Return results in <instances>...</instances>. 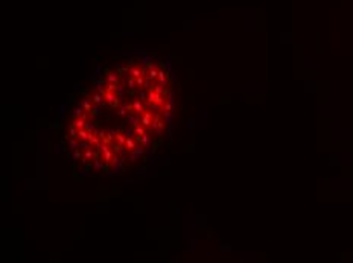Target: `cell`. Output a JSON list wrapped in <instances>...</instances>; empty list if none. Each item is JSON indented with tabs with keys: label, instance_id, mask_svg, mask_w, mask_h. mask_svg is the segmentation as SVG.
I'll return each mask as SVG.
<instances>
[{
	"label": "cell",
	"instance_id": "obj_1",
	"mask_svg": "<svg viewBox=\"0 0 353 263\" xmlns=\"http://www.w3.org/2000/svg\"><path fill=\"white\" fill-rule=\"evenodd\" d=\"M104 97H105V103L110 105V106H113V108L120 105V97L116 94V91L105 90V91H104Z\"/></svg>",
	"mask_w": 353,
	"mask_h": 263
},
{
	"label": "cell",
	"instance_id": "obj_2",
	"mask_svg": "<svg viewBox=\"0 0 353 263\" xmlns=\"http://www.w3.org/2000/svg\"><path fill=\"white\" fill-rule=\"evenodd\" d=\"M140 116H142V114H139V113H136V111H130V113L125 116V117H127V123L131 125V126L139 125V123H140Z\"/></svg>",
	"mask_w": 353,
	"mask_h": 263
},
{
	"label": "cell",
	"instance_id": "obj_3",
	"mask_svg": "<svg viewBox=\"0 0 353 263\" xmlns=\"http://www.w3.org/2000/svg\"><path fill=\"white\" fill-rule=\"evenodd\" d=\"M152 119H154V116H152V113L151 111H145L142 116H140V123L145 126V128H151V123H152Z\"/></svg>",
	"mask_w": 353,
	"mask_h": 263
},
{
	"label": "cell",
	"instance_id": "obj_4",
	"mask_svg": "<svg viewBox=\"0 0 353 263\" xmlns=\"http://www.w3.org/2000/svg\"><path fill=\"white\" fill-rule=\"evenodd\" d=\"M131 108H133V111H136V113H139V114H143V113L146 111V108H145V105H143L142 99H140V100H139V99L133 100V103H131Z\"/></svg>",
	"mask_w": 353,
	"mask_h": 263
},
{
	"label": "cell",
	"instance_id": "obj_5",
	"mask_svg": "<svg viewBox=\"0 0 353 263\" xmlns=\"http://www.w3.org/2000/svg\"><path fill=\"white\" fill-rule=\"evenodd\" d=\"M94 158H96V152H94L91 148L85 149V152H84V160H82V161H84V163L88 166V164H90V163H91Z\"/></svg>",
	"mask_w": 353,
	"mask_h": 263
},
{
	"label": "cell",
	"instance_id": "obj_6",
	"mask_svg": "<svg viewBox=\"0 0 353 263\" xmlns=\"http://www.w3.org/2000/svg\"><path fill=\"white\" fill-rule=\"evenodd\" d=\"M104 166H107V163L104 161V158H99V157H96V158L93 160V163H91V167H93L94 170H97V172L104 170Z\"/></svg>",
	"mask_w": 353,
	"mask_h": 263
},
{
	"label": "cell",
	"instance_id": "obj_7",
	"mask_svg": "<svg viewBox=\"0 0 353 263\" xmlns=\"http://www.w3.org/2000/svg\"><path fill=\"white\" fill-rule=\"evenodd\" d=\"M165 125H166L165 120H161L160 117H154V119H152V123H151V131H155V129H158V128H165Z\"/></svg>",
	"mask_w": 353,
	"mask_h": 263
},
{
	"label": "cell",
	"instance_id": "obj_8",
	"mask_svg": "<svg viewBox=\"0 0 353 263\" xmlns=\"http://www.w3.org/2000/svg\"><path fill=\"white\" fill-rule=\"evenodd\" d=\"M157 81H158V84H160V85H163V87H168V75H166L165 69L158 70V78H157Z\"/></svg>",
	"mask_w": 353,
	"mask_h": 263
},
{
	"label": "cell",
	"instance_id": "obj_9",
	"mask_svg": "<svg viewBox=\"0 0 353 263\" xmlns=\"http://www.w3.org/2000/svg\"><path fill=\"white\" fill-rule=\"evenodd\" d=\"M119 79L120 76L116 75L114 72H107V82H111V84H119Z\"/></svg>",
	"mask_w": 353,
	"mask_h": 263
},
{
	"label": "cell",
	"instance_id": "obj_10",
	"mask_svg": "<svg viewBox=\"0 0 353 263\" xmlns=\"http://www.w3.org/2000/svg\"><path fill=\"white\" fill-rule=\"evenodd\" d=\"M91 100H93V103H97V105L104 103V102H105L104 93H100V91H96V93H94V94L91 96Z\"/></svg>",
	"mask_w": 353,
	"mask_h": 263
},
{
	"label": "cell",
	"instance_id": "obj_11",
	"mask_svg": "<svg viewBox=\"0 0 353 263\" xmlns=\"http://www.w3.org/2000/svg\"><path fill=\"white\" fill-rule=\"evenodd\" d=\"M133 128H134L136 137H142V136H145V134H146V129H148V128H145L142 123H139V125H136V126H133Z\"/></svg>",
	"mask_w": 353,
	"mask_h": 263
},
{
	"label": "cell",
	"instance_id": "obj_12",
	"mask_svg": "<svg viewBox=\"0 0 353 263\" xmlns=\"http://www.w3.org/2000/svg\"><path fill=\"white\" fill-rule=\"evenodd\" d=\"M78 129H81V128H85V123H87V117H75V120L72 122Z\"/></svg>",
	"mask_w": 353,
	"mask_h": 263
},
{
	"label": "cell",
	"instance_id": "obj_13",
	"mask_svg": "<svg viewBox=\"0 0 353 263\" xmlns=\"http://www.w3.org/2000/svg\"><path fill=\"white\" fill-rule=\"evenodd\" d=\"M88 137H90V133L85 129V128H81V129H78V140H82V142H85V140H88Z\"/></svg>",
	"mask_w": 353,
	"mask_h": 263
},
{
	"label": "cell",
	"instance_id": "obj_14",
	"mask_svg": "<svg viewBox=\"0 0 353 263\" xmlns=\"http://www.w3.org/2000/svg\"><path fill=\"white\" fill-rule=\"evenodd\" d=\"M119 106H120V108H119V111H117V114H119V116H127V114L131 111L130 105H128V103H125V102H124V103H120Z\"/></svg>",
	"mask_w": 353,
	"mask_h": 263
},
{
	"label": "cell",
	"instance_id": "obj_15",
	"mask_svg": "<svg viewBox=\"0 0 353 263\" xmlns=\"http://www.w3.org/2000/svg\"><path fill=\"white\" fill-rule=\"evenodd\" d=\"M140 145H143L145 148L151 149V136H149V134L142 136V137H140Z\"/></svg>",
	"mask_w": 353,
	"mask_h": 263
},
{
	"label": "cell",
	"instance_id": "obj_16",
	"mask_svg": "<svg viewBox=\"0 0 353 263\" xmlns=\"http://www.w3.org/2000/svg\"><path fill=\"white\" fill-rule=\"evenodd\" d=\"M69 149H70L72 152L78 151V149H79V140H78V139H69Z\"/></svg>",
	"mask_w": 353,
	"mask_h": 263
},
{
	"label": "cell",
	"instance_id": "obj_17",
	"mask_svg": "<svg viewBox=\"0 0 353 263\" xmlns=\"http://www.w3.org/2000/svg\"><path fill=\"white\" fill-rule=\"evenodd\" d=\"M154 90L158 93V94H161V96H166L168 97V87H163V85H160V84H157V85H154Z\"/></svg>",
	"mask_w": 353,
	"mask_h": 263
},
{
	"label": "cell",
	"instance_id": "obj_18",
	"mask_svg": "<svg viewBox=\"0 0 353 263\" xmlns=\"http://www.w3.org/2000/svg\"><path fill=\"white\" fill-rule=\"evenodd\" d=\"M85 110H84V106H82V103H79L76 108H75V117H87L85 116Z\"/></svg>",
	"mask_w": 353,
	"mask_h": 263
},
{
	"label": "cell",
	"instance_id": "obj_19",
	"mask_svg": "<svg viewBox=\"0 0 353 263\" xmlns=\"http://www.w3.org/2000/svg\"><path fill=\"white\" fill-rule=\"evenodd\" d=\"M102 139L100 137H97V136H94L93 133H90V137H88V142H90V145H91V148H96V145L100 142Z\"/></svg>",
	"mask_w": 353,
	"mask_h": 263
},
{
	"label": "cell",
	"instance_id": "obj_20",
	"mask_svg": "<svg viewBox=\"0 0 353 263\" xmlns=\"http://www.w3.org/2000/svg\"><path fill=\"white\" fill-rule=\"evenodd\" d=\"M116 142L119 143V145H122V146H125V142H127V136L125 134H122V133H116Z\"/></svg>",
	"mask_w": 353,
	"mask_h": 263
},
{
	"label": "cell",
	"instance_id": "obj_21",
	"mask_svg": "<svg viewBox=\"0 0 353 263\" xmlns=\"http://www.w3.org/2000/svg\"><path fill=\"white\" fill-rule=\"evenodd\" d=\"M130 75L134 76V78H139L143 75V69H139V67H131L130 69Z\"/></svg>",
	"mask_w": 353,
	"mask_h": 263
},
{
	"label": "cell",
	"instance_id": "obj_22",
	"mask_svg": "<svg viewBox=\"0 0 353 263\" xmlns=\"http://www.w3.org/2000/svg\"><path fill=\"white\" fill-rule=\"evenodd\" d=\"M91 99V97H90ZM90 99H82L81 100V103H82V106H84V110L87 111V113H91V102L93 100H90Z\"/></svg>",
	"mask_w": 353,
	"mask_h": 263
},
{
	"label": "cell",
	"instance_id": "obj_23",
	"mask_svg": "<svg viewBox=\"0 0 353 263\" xmlns=\"http://www.w3.org/2000/svg\"><path fill=\"white\" fill-rule=\"evenodd\" d=\"M69 136H70L72 139H78V128H76L73 123L69 126Z\"/></svg>",
	"mask_w": 353,
	"mask_h": 263
},
{
	"label": "cell",
	"instance_id": "obj_24",
	"mask_svg": "<svg viewBox=\"0 0 353 263\" xmlns=\"http://www.w3.org/2000/svg\"><path fill=\"white\" fill-rule=\"evenodd\" d=\"M172 108H174V102L171 99H166L165 100V113H171Z\"/></svg>",
	"mask_w": 353,
	"mask_h": 263
},
{
	"label": "cell",
	"instance_id": "obj_25",
	"mask_svg": "<svg viewBox=\"0 0 353 263\" xmlns=\"http://www.w3.org/2000/svg\"><path fill=\"white\" fill-rule=\"evenodd\" d=\"M104 85H105V81H104V79H99V81L96 82V87H94V88H96V91L104 93V91H105V90H104Z\"/></svg>",
	"mask_w": 353,
	"mask_h": 263
},
{
	"label": "cell",
	"instance_id": "obj_26",
	"mask_svg": "<svg viewBox=\"0 0 353 263\" xmlns=\"http://www.w3.org/2000/svg\"><path fill=\"white\" fill-rule=\"evenodd\" d=\"M143 148H145L143 145H137V146H136V149H134L133 152H134L136 155H139V157H142V155L145 154V149H143Z\"/></svg>",
	"mask_w": 353,
	"mask_h": 263
},
{
	"label": "cell",
	"instance_id": "obj_27",
	"mask_svg": "<svg viewBox=\"0 0 353 263\" xmlns=\"http://www.w3.org/2000/svg\"><path fill=\"white\" fill-rule=\"evenodd\" d=\"M85 129L88 131V133H93V131L96 129V122H88V120H87V123H85Z\"/></svg>",
	"mask_w": 353,
	"mask_h": 263
},
{
	"label": "cell",
	"instance_id": "obj_28",
	"mask_svg": "<svg viewBox=\"0 0 353 263\" xmlns=\"http://www.w3.org/2000/svg\"><path fill=\"white\" fill-rule=\"evenodd\" d=\"M136 84H137V87L143 88V87H145V75H142V76L136 78Z\"/></svg>",
	"mask_w": 353,
	"mask_h": 263
},
{
	"label": "cell",
	"instance_id": "obj_29",
	"mask_svg": "<svg viewBox=\"0 0 353 263\" xmlns=\"http://www.w3.org/2000/svg\"><path fill=\"white\" fill-rule=\"evenodd\" d=\"M55 151H56L58 154H67V148H64V146L59 145V143L55 145Z\"/></svg>",
	"mask_w": 353,
	"mask_h": 263
},
{
	"label": "cell",
	"instance_id": "obj_30",
	"mask_svg": "<svg viewBox=\"0 0 353 263\" xmlns=\"http://www.w3.org/2000/svg\"><path fill=\"white\" fill-rule=\"evenodd\" d=\"M116 94L119 96L120 99L124 97V85H120V84H117V87H116Z\"/></svg>",
	"mask_w": 353,
	"mask_h": 263
},
{
	"label": "cell",
	"instance_id": "obj_31",
	"mask_svg": "<svg viewBox=\"0 0 353 263\" xmlns=\"http://www.w3.org/2000/svg\"><path fill=\"white\" fill-rule=\"evenodd\" d=\"M111 149H113V152H114V154L119 155V152H120V149H122V145H119V143H113V145H111Z\"/></svg>",
	"mask_w": 353,
	"mask_h": 263
},
{
	"label": "cell",
	"instance_id": "obj_32",
	"mask_svg": "<svg viewBox=\"0 0 353 263\" xmlns=\"http://www.w3.org/2000/svg\"><path fill=\"white\" fill-rule=\"evenodd\" d=\"M125 136H127V137H136L134 128H127V129H125Z\"/></svg>",
	"mask_w": 353,
	"mask_h": 263
},
{
	"label": "cell",
	"instance_id": "obj_33",
	"mask_svg": "<svg viewBox=\"0 0 353 263\" xmlns=\"http://www.w3.org/2000/svg\"><path fill=\"white\" fill-rule=\"evenodd\" d=\"M145 90H146V88H143V90H139V91H137V94L142 97V100H148V93H146Z\"/></svg>",
	"mask_w": 353,
	"mask_h": 263
},
{
	"label": "cell",
	"instance_id": "obj_34",
	"mask_svg": "<svg viewBox=\"0 0 353 263\" xmlns=\"http://www.w3.org/2000/svg\"><path fill=\"white\" fill-rule=\"evenodd\" d=\"M72 157H73L75 161H79V160H81V152H79V149L75 151V152H72Z\"/></svg>",
	"mask_w": 353,
	"mask_h": 263
},
{
	"label": "cell",
	"instance_id": "obj_35",
	"mask_svg": "<svg viewBox=\"0 0 353 263\" xmlns=\"http://www.w3.org/2000/svg\"><path fill=\"white\" fill-rule=\"evenodd\" d=\"M165 67H166L168 70H171V59H168V58L163 59V69H165Z\"/></svg>",
	"mask_w": 353,
	"mask_h": 263
},
{
	"label": "cell",
	"instance_id": "obj_36",
	"mask_svg": "<svg viewBox=\"0 0 353 263\" xmlns=\"http://www.w3.org/2000/svg\"><path fill=\"white\" fill-rule=\"evenodd\" d=\"M154 133L157 134V136H165L166 134V131H165V128H158V129H155Z\"/></svg>",
	"mask_w": 353,
	"mask_h": 263
},
{
	"label": "cell",
	"instance_id": "obj_37",
	"mask_svg": "<svg viewBox=\"0 0 353 263\" xmlns=\"http://www.w3.org/2000/svg\"><path fill=\"white\" fill-rule=\"evenodd\" d=\"M116 87H117V84H111V82H108V84H107V90L116 91Z\"/></svg>",
	"mask_w": 353,
	"mask_h": 263
},
{
	"label": "cell",
	"instance_id": "obj_38",
	"mask_svg": "<svg viewBox=\"0 0 353 263\" xmlns=\"http://www.w3.org/2000/svg\"><path fill=\"white\" fill-rule=\"evenodd\" d=\"M97 113H99V105H97V103H94V106L91 108V113H90V114H93V116H96Z\"/></svg>",
	"mask_w": 353,
	"mask_h": 263
},
{
	"label": "cell",
	"instance_id": "obj_39",
	"mask_svg": "<svg viewBox=\"0 0 353 263\" xmlns=\"http://www.w3.org/2000/svg\"><path fill=\"white\" fill-rule=\"evenodd\" d=\"M88 167H90V166H88ZM88 167H85V169H81V170H79V172H81V177H84V178H85V177H88V175H90V174H88Z\"/></svg>",
	"mask_w": 353,
	"mask_h": 263
},
{
	"label": "cell",
	"instance_id": "obj_40",
	"mask_svg": "<svg viewBox=\"0 0 353 263\" xmlns=\"http://www.w3.org/2000/svg\"><path fill=\"white\" fill-rule=\"evenodd\" d=\"M102 69H104V64H99V66L96 67V76H100V73H102Z\"/></svg>",
	"mask_w": 353,
	"mask_h": 263
},
{
	"label": "cell",
	"instance_id": "obj_41",
	"mask_svg": "<svg viewBox=\"0 0 353 263\" xmlns=\"http://www.w3.org/2000/svg\"><path fill=\"white\" fill-rule=\"evenodd\" d=\"M137 157H139V155H136V154H134V152L131 151V154H130V161H131V163L137 161Z\"/></svg>",
	"mask_w": 353,
	"mask_h": 263
},
{
	"label": "cell",
	"instance_id": "obj_42",
	"mask_svg": "<svg viewBox=\"0 0 353 263\" xmlns=\"http://www.w3.org/2000/svg\"><path fill=\"white\" fill-rule=\"evenodd\" d=\"M66 108H67L66 105H59V106L56 108V110H58V114H61V116H63V114H64V110H66Z\"/></svg>",
	"mask_w": 353,
	"mask_h": 263
},
{
	"label": "cell",
	"instance_id": "obj_43",
	"mask_svg": "<svg viewBox=\"0 0 353 263\" xmlns=\"http://www.w3.org/2000/svg\"><path fill=\"white\" fill-rule=\"evenodd\" d=\"M133 178H127V180H124V184H133Z\"/></svg>",
	"mask_w": 353,
	"mask_h": 263
}]
</instances>
